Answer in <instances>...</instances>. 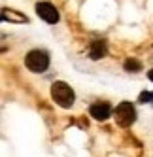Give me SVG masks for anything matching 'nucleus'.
Listing matches in <instances>:
<instances>
[{
  "label": "nucleus",
  "mask_w": 153,
  "mask_h": 157,
  "mask_svg": "<svg viewBox=\"0 0 153 157\" xmlns=\"http://www.w3.org/2000/svg\"><path fill=\"white\" fill-rule=\"evenodd\" d=\"M114 114H115V123L119 127H130L136 121V110L130 102H127V100L125 102H119L115 106Z\"/></svg>",
  "instance_id": "nucleus-3"
},
{
  "label": "nucleus",
  "mask_w": 153,
  "mask_h": 157,
  "mask_svg": "<svg viewBox=\"0 0 153 157\" xmlns=\"http://www.w3.org/2000/svg\"><path fill=\"white\" fill-rule=\"evenodd\" d=\"M51 98L55 100V104H59L61 108H72L76 95H74V89L66 82H55L51 85Z\"/></svg>",
  "instance_id": "nucleus-1"
},
{
  "label": "nucleus",
  "mask_w": 153,
  "mask_h": 157,
  "mask_svg": "<svg viewBox=\"0 0 153 157\" xmlns=\"http://www.w3.org/2000/svg\"><path fill=\"white\" fill-rule=\"evenodd\" d=\"M106 55V42H102V40H96V42H93V46H91V51H89V57L91 59H102Z\"/></svg>",
  "instance_id": "nucleus-6"
},
{
  "label": "nucleus",
  "mask_w": 153,
  "mask_h": 157,
  "mask_svg": "<svg viewBox=\"0 0 153 157\" xmlns=\"http://www.w3.org/2000/svg\"><path fill=\"white\" fill-rule=\"evenodd\" d=\"M36 13H38L40 19H43L49 25L59 23V10L49 2H38L36 4Z\"/></svg>",
  "instance_id": "nucleus-4"
},
{
  "label": "nucleus",
  "mask_w": 153,
  "mask_h": 157,
  "mask_svg": "<svg viewBox=\"0 0 153 157\" xmlns=\"http://www.w3.org/2000/svg\"><path fill=\"white\" fill-rule=\"evenodd\" d=\"M138 100H140V102H153V93H151V91H144V93H140Z\"/></svg>",
  "instance_id": "nucleus-9"
},
{
  "label": "nucleus",
  "mask_w": 153,
  "mask_h": 157,
  "mask_svg": "<svg viewBox=\"0 0 153 157\" xmlns=\"http://www.w3.org/2000/svg\"><path fill=\"white\" fill-rule=\"evenodd\" d=\"M89 114L91 117H95L96 121H106L108 117L112 116V106L108 102H95L91 108H89Z\"/></svg>",
  "instance_id": "nucleus-5"
},
{
  "label": "nucleus",
  "mask_w": 153,
  "mask_h": 157,
  "mask_svg": "<svg viewBox=\"0 0 153 157\" xmlns=\"http://www.w3.org/2000/svg\"><path fill=\"white\" fill-rule=\"evenodd\" d=\"M123 66H125L127 72H140V70H142V63L136 61V59H127Z\"/></svg>",
  "instance_id": "nucleus-8"
},
{
  "label": "nucleus",
  "mask_w": 153,
  "mask_h": 157,
  "mask_svg": "<svg viewBox=\"0 0 153 157\" xmlns=\"http://www.w3.org/2000/svg\"><path fill=\"white\" fill-rule=\"evenodd\" d=\"M25 66L30 72H34V74L46 72L47 66H49V55L43 49H32V51L27 53V57H25Z\"/></svg>",
  "instance_id": "nucleus-2"
},
{
  "label": "nucleus",
  "mask_w": 153,
  "mask_h": 157,
  "mask_svg": "<svg viewBox=\"0 0 153 157\" xmlns=\"http://www.w3.org/2000/svg\"><path fill=\"white\" fill-rule=\"evenodd\" d=\"M2 19L4 21H17V23L27 21V17H23V15H15L13 10H4V12H2Z\"/></svg>",
  "instance_id": "nucleus-7"
},
{
  "label": "nucleus",
  "mask_w": 153,
  "mask_h": 157,
  "mask_svg": "<svg viewBox=\"0 0 153 157\" xmlns=\"http://www.w3.org/2000/svg\"><path fill=\"white\" fill-rule=\"evenodd\" d=\"M147 78H149V80H151V82H153V68H151V70H149V72H147Z\"/></svg>",
  "instance_id": "nucleus-10"
}]
</instances>
